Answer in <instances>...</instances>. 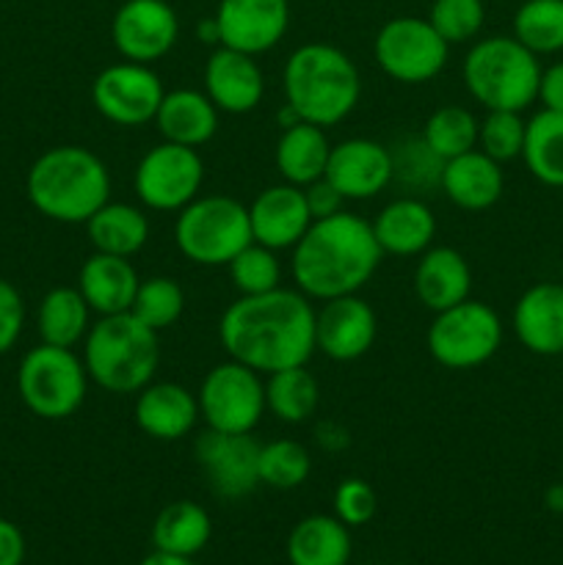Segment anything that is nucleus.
Instances as JSON below:
<instances>
[{
	"mask_svg": "<svg viewBox=\"0 0 563 565\" xmlns=\"http://www.w3.org/2000/svg\"><path fill=\"white\" fill-rule=\"evenodd\" d=\"M226 356L259 375L304 367L315 348V309L301 290L276 287L259 296H241L219 320Z\"/></svg>",
	"mask_w": 563,
	"mask_h": 565,
	"instance_id": "nucleus-1",
	"label": "nucleus"
},
{
	"mask_svg": "<svg viewBox=\"0 0 563 565\" xmlns=\"http://www.w3.org/2000/svg\"><path fill=\"white\" fill-rule=\"evenodd\" d=\"M381 252L370 221L348 210L312 221L293 246L290 274L309 301H331L362 290L379 270Z\"/></svg>",
	"mask_w": 563,
	"mask_h": 565,
	"instance_id": "nucleus-2",
	"label": "nucleus"
},
{
	"mask_svg": "<svg viewBox=\"0 0 563 565\" xmlns=\"http://www.w3.org/2000/svg\"><path fill=\"white\" fill-rule=\"evenodd\" d=\"M33 207L59 224H86L110 202V171L97 152L75 143L39 154L25 177Z\"/></svg>",
	"mask_w": 563,
	"mask_h": 565,
	"instance_id": "nucleus-3",
	"label": "nucleus"
},
{
	"mask_svg": "<svg viewBox=\"0 0 563 565\" xmlns=\"http://www.w3.org/2000/svg\"><path fill=\"white\" fill-rule=\"evenodd\" d=\"M285 103L301 121L318 127L340 125L362 97V77L351 55L326 42H307L293 50L282 70Z\"/></svg>",
	"mask_w": 563,
	"mask_h": 565,
	"instance_id": "nucleus-4",
	"label": "nucleus"
},
{
	"mask_svg": "<svg viewBox=\"0 0 563 565\" xmlns=\"http://www.w3.org/2000/svg\"><path fill=\"white\" fill-rule=\"evenodd\" d=\"M88 381L110 395H136L152 384L160 364L158 331L132 312L99 318L83 340Z\"/></svg>",
	"mask_w": 563,
	"mask_h": 565,
	"instance_id": "nucleus-5",
	"label": "nucleus"
},
{
	"mask_svg": "<svg viewBox=\"0 0 563 565\" xmlns=\"http://www.w3.org/2000/svg\"><path fill=\"white\" fill-rule=\"evenodd\" d=\"M541 66L519 39L489 36L469 47L464 58V83L475 103L486 110L522 114L539 97Z\"/></svg>",
	"mask_w": 563,
	"mask_h": 565,
	"instance_id": "nucleus-6",
	"label": "nucleus"
},
{
	"mask_svg": "<svg viewBox=\"0 0 563 565\" xmlns=\"http://www.w3.org/2000/svg\"><path fill=\"white\" fill-rule=\"evenodd\" d=\"M252 241L248 207L224 193L196 196L177 213L174 243L193 265L226 268Z\"/></svg>",
	"mask_w": 563,
	"mask_h": 565,
	"instance_id": "nucleus-7",
	"label": "nucleus"
},
{
	"mask_svg": "<svg viewBox=\"0 0 563 565\" xmlns=\"http://www.w3.org/2000/svg\"><path fill=\"white\" fill-rule=\"evenodd\" d=\"M17 392L28 412L39 419H66L86 401V364L72 348L42 342L22 356L17 370Z\"/></svg>",
	"mask_w": 563,
	"mask_h": 565,
	"instance_id": "nucleus-8",
	"label": "nucleus"
},
{
	"mask_svg": "<svg viewBox=\"0 0 563 565\" xmlns=\"http://www.w3.org/2000/svg\"><path fill=\"white\" fill-rule=\"evenodd\" d=\"M500 315L489 303L472 298L436 312L425 334L431 359L447 370L480 367L500 351Z\"/></svg>",
	"mask_w": 563,
	"mask_h": 565,
	"instance_id": "nucleus-9",
	"label": "nucleus"
},
{
	"mask_svg": "<svg viewBox=\"0 0 563 565\" xmlns=\"http://www.w3.org/2000/svg\"><path fill=\"white\" fill-rule=\"evenodd\" d=\"M196 403L199 417L210 430L252 434L265 414V381L257 370L230 359L208 370Z\"/></svg>",
	"mask_w": 563,
	"mask_h": 565,
	"instance_id": "nucleus-10",
	"label": "nucleus"
},
{
	"mask_svg": "<svg viewBox=\"0 0 563 565\" xmlns=\"http://www.w3.org/2000/svg\"><path fill=\"white\" fill-rule=\"evenodd\" d=\"M373 55L386 77L406 86H419L445 70L450 44L436 33L428 17H392L375 33Z\"/></svg>",
	"mask_w": 563,
	"mask_h": 565,
	"instance_id": "nucleus-11",
	"label": "nucleus"
},
{
	"mask_svg": "<svg viewBox=\"0 0 563 565\" xmlns=\"http://www.w3.org/2000/svg\"><path fill=\"white\" fill-rule=\"evenodd\" d=\"M204 163L196 149L163 141L138 160L132 188L138 202L155 213H180L199 196Z\"/></svg>",
	"mask_w": 563,
	"mask_h": 565,
	"instance_id": "nucleus-12",
	"label": "nucleus"
},
{
	"mask_svg": "<svg viewBox=\"0 0 563 565\" xmlns=\"http://www.w3.org/2000/svg\"><path fill=\"white\" fill-rule=\"evenodd\" d=\"M166 88L149 64H110L94 77L92 103L103 119L119 127H144L155 121Z\"/></svg>",
	"mask_w": 563,
	"mask_h": 565,
	"instance_id": "nucleus-13",
	"label": "nucleus"
},
{
	"mask_svg": "<svg viewBox=\"0 0 563 565\" xmlns=\"http://www.w3.org/2000/svg\"><path fill=\"white\" fill-rule=\"evenodd\" d=\"M193 458L221 500H243L259 486V445L252 434L208 428L193 445Z\"/></svg>",
	"mask_w": 563,
	"mask_h": 565,
	"instance_id": "nucleus-14",
	"label": "nucleus"
},
{
	"mask_svg": "<svg viewBox=\"0 0 563 565\" xmlns=\"http://www.w3.org/2000/svg\"><path fill=\"white\" fill-rule=\"evenodd\" d=\"M116 53L132 64H155L180 39V17L166 0H125L110 22Z\"/></svg>",
	"mask_w": 563,
	"mask_h": 565,
	"instance_id": "nucleus-15",
	"label": "nucleus"
},
{
	"mask_svg": "<svg viewBox=\"0 0 563 565\" xmlns=\"http://www.w3.org/2000/svg\"><path fill=\"white\" fill-rule=\"evenodd\" d=\"M215 25L224 47L248 55H263L285 39L290 25L287 0H221Z\"/></svg>",
	"mask_w": 563,
	"mask_h": 565,
	"instance_id": "nucleus-16",
	"label": "nucleus"
},
{
	"mask_svg": "<svg viewBox=\"0 0 563 565\" xmlns=\"http://www.w3.org/2000/svg\"><path fill=\"white\" fill-rule=\"evenodd\" d=\"M379 318L364 298L340 296L315 312V348L331 362H357L373 348Z\"/></svg>",
	"mask_w": 563,
	"mask_h": 565,
	"instance_id": "nucleus-17",
	"label": "nucleus"
},
{
	"mask_svg": "<svg viewBox=\"0 0 563 565\" xmlns=\"http://www.w3.org/2000/svg\"><path fill=\"white\" fill-rule=\"evenodd\" d=\"M326 180L346 196V202H364L392 182L390 147L373 138H348L331 143Z\"/></svg>",
	"mask_w": 563,
	"mask_h": 565,
	"instance_id": "nucleus-18",
	"label": "nucleus"
},
{
	"mask_svg": "<svg viewBox=\"0 0 563 565\" xmlns=\"http://www.w3.org/2000/svg\"><path fill=\"white\" fill-rule=\"evenodd\" d=\"M204 94L221 114L243 116L252 114L265 94V75L257 64V55L241 53L219 44L204 64Z\"/></svg>",
	"mask_w": 563,
	"mask_h": 565,
	"instance_id": "nucleus-19",
	"label": "nucleus"
},
{
	"mask_svg": "<svg viewBox=\"0 0 563 565\" xmlns=\"http://www.w3.org/2000/svg\"><path fill=\"white\" fill-rule=\"evenodd\" d=\"M248 224H252L254 243L274 252L293 248L312 226V213L304 199V188L279 182L254 196L248 204Z\"/></svg>",
	"mask_w": 563,
	"mask_h": 565,
	"instance_id": "nucleus-20",
	"label": "nucleus"
},
{
	"mask_svg": "<svg viewBox=\"0 0 563 565\" xmlns=\"http://www.w3.org/2000/svg\"><path fill=\"white\" fill-rule=\"evenodd\" d=\"M132 417L141 434L155 441H180L196 428L199 403L188 386L174 381H158L136 392Z\"/></svg>",
	"mask_w": 563,
	"mask_h": 565,
	"instance_id": "nucleus-21",
	"label": "nucleus"
},
{
	"mask_svg": "<svg viewBox=\"0 0 563 565\" xmlns=\"http://www.w3.org/2000/svg\"><path fill=\"white\" fill-rule=\"evenodd\" d=\"M513 331L530 353H563V285L541 281L524 290L513 307Z\"/></svg>",
	"mask_w": 563,
	"mask_h": 565,
	"instance_id": "nucleus-22",
	"label": "nucleus"
},
{
	"mask_svg": "<svg viewBox=\"0 0 563 565\" xmlns=\"http://www.w3.org/2000/svg\"><path fill=\"white\" fill-rule=\"evenodd\" d=\"M373 235L381 252L395 257H419L434 246L436 215L419 196L392 199L373 218Z\"/></svg>",
	"mask_w": 563,
	"mask_h": 565,
	"instance_id": "nucleus-23",
	"label": "nucleus"
},
{
	"mask_svg": "<svg viewBox=\"0 0 563 565\" xmlns=\"http://www.w3.org/2000/svg\"><path fill=\"white\" fill-rule=\"evenodd\" d=\"M439 188L456 207L480 213V210H489L500 202L506 177H502L500 163L495 158H489L480 149H469L458 158L445 160Z\"/></svg>",
	"mask_w": 563,
	"mask_h": 565,
	"instance_id": "nucleus-24",
	"label": "nucleus"
},
{
	"mask_svg": "<svg viewBox=\"0 0 563 565\" xmlns=\"http://www.w3.org/2000/svg\"><path fill=\"white\" fill-rule=\"evenodd\" d=\"M472 290V270L467 257L450 246H431L419 254L414 268V296L425 309L442 312L467 301Z\"/></svg>",
	"mask_w": 563,
	"mask_h": 565,
	"instance_id": "nucleus-25",
	"label": "nucleus"
},
{
	"mask_svg": "<svg viewBox=\"0 0 563 565\" xmlns=\"http://www.w3.org/2000/svg\"><path fill=\"white\" fill-rule=\"evenodd\" d=\"M141 279L127 257L94 252L77 274V290L99 318L130 312Z\"/></svg>",
	"mask_w": 563,
	"mask_h": 565,
	"instance_id": "nucleus-26",
	"label": "nucleus"
},
{
	"mask_svg": "<svg viewBox=\"0 0 563 565\" xmlns=\"http://www.w3.org/2000/svg\"><path fill=\"white\" fill-rule=\"evenodd\" d=\"M219 114L221 110L210 103L204 92L174 88V92H166L163 99H160L155 125H158L163 141L199 149L219 132Z\"/></svg>",
	"mask_w": 563,
	"mask_h": 565,
	"instance_id": "nucleus-27",
	"label": "nucleus"
},
{
	"mask_svg": "<svg viewBox=\"0 0 563 565\" xmlns=\"http://www.w3.org/2000/svg\"><path fill=\"white\" fill-rule=\"evenodd\" d=\"M329 154L331 141L323 127L298 121V125L279 132V141H276L274 152L276 171H279L285 182L304 188L326 174Z\"/></svg>",
	"mask_w": 563,
	"mask_h": 565,
	"instance_id": "nucleus-28",
	"label": "nucleus"
},
{
	"mask_svg": "<svg viewBox=\"0 0 563 565\" xmlns=\"http://www.w3.org/2000/svg\"><path fill=\"white\" fill-rule=\"evenodd\" d=\"M351 552V527L326 513L301 519L287 539L290 565H348Z\"/></svg>",
	"mask_w": 563,
	"mask_h": 565,
	"instance_id": "nucleus-29",
	"label": "nucleus"
},
{
	"mask_svg": "<svg viewBox=\"0 0 563 565\" xmlns=\"http://www.w3.org/2000/svg\"><path fill=\"white\" fill-rule=\"evenodd\" d=\"M88 241L94 252L127 257L141 252L149 241V218L141 207L125 202H105L86 221Z\"/></svg>",
	"mask_w": 563,
	"mask_h": 565,
	"instance_id": "nucleus-30",
	"label": "nucleus"
},
{
	"mask_svg": "<svg viewBox=\"0 0 563 565\" xmlns=\"http://www.w3.org/2000/svg\"><path fill=\"white\" fill-rule=\"evenodd\" d=\"M213 535V522L202 505L191 500H177L155 516L152 544L158 552L180 557H196Z\"/></svg>",
	"mask_w": 563,
	"mask_h": 565,
	"instance_id": "nucleus-31",
	"label": "nucleus"
},
{
	"mask_svg": "<svg viewBox=\"0 0 563 565\" xmlns=\"http://www.w3.org/2000/svg\"><path fill=\"white\" fill-rule=\"evenodd\" d=\"M92 309L77 287H53L39 303L36 329L42 342L55 348H75L86 340Z\"/></svg>",
	"mask_w": 563,
	"mask_h": 565,
	"instance_id": "nucleus-32",
	"label": "nucleus"
},
{
	"mask_svg": "<svg viewBox=\"0 0 563 565\" xmlns=\"http://www.w3.org/2000/svg\"><path fill=\"white\" fill-rule=\"evenodd\" d=\"M522 158L530 174L550 188H563V114L541 110L524 127Z\"/></svg>",
	"mask_w": 563,
	"mask_h": 565,
	"instance_id": "nucleus-33",
	"label": "nucleus"
},
{
	"mask_svg": "<svg viewBox=\"0 0 563 565\" xmlns=\"http://www.w3.org/2000/svg\"><path fill=\"white\" fill-rule=\"evenodd\" d=\"M320 403L318 379L304 367H287L279 373H270L265 381V412L287 425L307 423Z\"/></svg>",
	"mask_w": 563,
	"mask_h": 565,
	"instance_id": "nucleus-34",
	"label": "nucleus"
},
{
	"mask_svg": "<svg viewBox=\"0 0 563 565\" xmlns=\"http://www.w3.org/2000/svg\"><path fill=\"white\" fill-rule=\"evenodd\" d=\"M478 130L480 121L475 119L472 110L461 105H442L425 119L423 141L436 158L450 160L469 149H478Z\"/></svg>",
	"mask_w": 563,
	"mask_h": 565,
	"instance_id": "nucleus-35",
	"label": "nucleus"
},
{
	"mask_svg": "<svg viewBox=\"0 0 563 565\" xmlns=\"http://www.w3.org/2000/svg\"><path fill=\"white\" fill-rule=\"evenodd\" d=\"M513 39L535 55L563 50V0H524L513 14Z\"/></svg>",
	"mask_w": 563,
	"mask_h": 565,
	"instance_id": "nucleus-36",
	"label": "nucleus"
},
{
	"mask_svg": "<svg viewBox=\"0 0 563 565\" xmlns=\"http://www.w3.org/2000/svg\"><path fill=\"white\" fill-rule=\"evenodd\" d=\"M312 472L309 450L296 439H276L259 445V486L290 491L307 483Z\"/></svg>",
	"mask_w": 563,
	"mask_h": 565,
	"instance_id": "nucleus-37",
	"label": "nucleus"
},
{
	"mask_svg": "<svg viewBox=\"0 0 563 565\" xmlns=\"http://www.w3.org/2000/svg\"><path fill=\"white\" fill-rule=\"evenodd\" d=\"M392 154V182H401L408 191V196L414 193H425L431 188L439 185L442 180V166L445 160L436 158L428 149V143L423 141V136L414 138H401L390 147Z\"/></svg>",
	"mask_w": 563,
	"mask_h": 565,
	"instance_id": "nucleus-38",
	"label": "nucleus"
},
{
	"mask_svg": "<svg viewBox=\"0 0 563 565\" xmlns=\"http://www.w3.org/2000/svg\"><path fill=\"white\" fill-rule=\"evenodd\" d=\"M182 309H185V290L180 287V281L169 279V276H149L138 285L130 312L160 334L182 318Z\"/></svg>",
	"mask_w": 563,
	"mask_h": 565,
	"instance_id": "nucleus-39",
	"label": "nucleus"
},
{
	"mask_svg": "<svg viewBox=\"0 0 563 565\" xmlns=\"http://www.w3.org/2000/svg\"><path fill=\"white\" fill-rule=\"evenodd\" d=\"M230 279L241 296H259L282 287V265L274 248H265L259 243H248L230 265Z\"/></svg>",
	"mask_w": 563,
	"mask_h": 565,
	"instance_id": "nucleus-40",
	"label": "nucleus"
},
{
	"mask_svg": "<svg viewBox=\"0 0 563 565\" xmlns=\"http://www.w3.org/2000/svg\"><path fill=\"white\" fill-rule=\"evenodd\" d=\"M428 22L447 44L472 42L486 22L484 0H434Z\"/></svg>",
	"mask_w": 563,
	"mask_h": 565,
	"instance_id": "nucleus-41",
	"label": "nucleus"
},
{
	"mask_svg": "<svg viewBox=\"0 0 563 565\" xmlns=\"http://www.w3.org/2000/svg\"><path fill=\"white\" fill-rule=\"evenodd\" d=\"M524 121L519 110H489L480 121L478 143L480 152L495 158L497 163H506L522 154L524 147Z\"/></svg>",
	"mask_w": 563,
	"mask_h": 565,
	"instance_id": "nucleus-42",
	"label": "nucleus"
},
{
	"mask_svg": "<svg viewBox=\"0 0 563 565\" xmlns=\"http://www.w3.org/2000/svg\"><path fill=\"white\" fill-rule=\"evenodd\" d=\"M375 500L373 486L364 483L362 478H346L334 491V516L348 527H364L370 519L375 516Z\"/></svg>",
	"mask_w": 563,
	"mask_h": 565,
	"instance_id": "nucleus-43",
	"label": "nucleus"
},
{
	"mask_svg": "<svg viewBox=\"0 0 563 565\" xmlns=\"http://www.w3.org/2000/svg\"><path fill=\"white\" fill-rule=\"evenodd\" d=\"M25 326V303L11 281L0 279V353L17 345Z\"/></svg>",
	"mask_w": 563,
	"mask_h": 565,
	"instance_id": "nucleus-44",
	"label": "nucleus"
},
{
	"mask_svg": "<svg viewBox=\"0 0 563 565\" xmlns=\"http://www.w3.org/2000/svg\"><path fill=\"white\" fill-rule=\"evenodd\" d=\"M304 199H307V207L312 213V221L329 218V215H337L346 210V196L331 185L326 177L304 185Z\"/></svg>",
	"mask_w": 563,
	"mask_h": 565,
	"instance_id": "nucleus-45",
	"label": "nucleus"
},
{
	"mask_svg": "<svg viewBox=\"0 0 563 565\" xmlns=\"http://www.w3.org/2000/svg\"><path fill=\"white\" fill-rule=\"evenodd\" d=\"M25 563V535L14 522L0 516V565Z\"/></svg>",
	"mask_w": 563,
	"mask_h": 565,
	"instance_id": "nucleus-46",
	"label": "nucleus"
},
{
	"mask_svg": "<svg viewBox=\"0 0 563 565\" xmlns=\"http://www.w3.org/2000/svg\"><path fill=\"white\" fill-rule=\"evenodd\" d=\"M539 99L544 103L546 110H561L563 114V61L561 64H552L546 72H541Z\"/></svg>",
	"mask_w": 563,
	"mask_h": 565,
	"instance_id": "nucleus-47",
	"label": "nucleus"
},
{
	"mask_svg": "<svg viewBox=\"0 0 563 565\" xmlns=\"http://www.w3.org/2000/svg\"><path fill=\"white\" fill-rule=\"evenodd\" d=\"M318 445L323 447L326 452H340L351 445V436L342 425L337 423H320L318 425Z\"/></svg>",
	"mask_w": 563,
	"mask_h": 565,
	"instance_id": "nucleus-48",
	"label": "nucleus"
},
{
	"mask_svg": "<svg viewBox=\"0 0 563 565\" xmlns=\"http://www.w3.org/2000/svg\"><path fill=\"white\" fill-rule=\"evenodd\" d=\"M138 565H196V563H193V557H180V555H169V552L155 550L152 555L144 557Z\"/></svg>",
	"mask_w": 563,
	"mask_h": 565,
	"instance_id": "nucleus-49",
	"label": "nucleus"
},
{
	"mask_svg": "<svg viewBox=\"0 0 563 565\" xmlns=\"http://www.w3.org/2000/svg\"><path fill=\"white\" fill-rule=\"evenodd\" d=\"M196 33H199V39H202L204 44H210V47H219V44H221L219 25H215V17H208V20L199 22Z\"/></svg>",
	"mask_w": 563,
	"mask_h": 565,
	"instance_id": "nucleus-50",
	"label": "nucleus"
},
{
	"mask_svg": "<svg viewBox=\"0 0 563 565\" xmlns=\"http://www.w3.org/2000/svg\"><path fill=\"white\" fill-rule=\"evenodd\" d=\"M544 502H546V508H550V511L563 513V480L557 486H552L550 491H546Z\"/></svg>",
	"mask_w": 563,
	"mask_h": 565,
	"instance_id": "nucleus-51",
	"label": "nucleus"
},
{
	"mask_svg": "<svg viewBox=\"0 0 563 565\" xmlns=\"http://www.w3.org/2000/svg\"><path fill=\"white\" fill-rule=\"evenodd\" d=\"M561 480H563V478H561Z\"/></svg>",
	"mask_w": 563,
	"mask_h": 565,
	"instance_id": "nucleus-52",
	"label": "nucleus"
}]
</instances>
